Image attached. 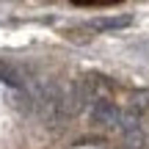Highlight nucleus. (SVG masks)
<instances>
[{
  "label": "nucleus",
  "instance_id": "1",
  "mask_svg": "<svg viewBox=\"0 0 149 149\" xmlns=\"http://www.w3.org/2000/svg\"><path fill=\"white\" fill-rule=\"evenodd\" d=\"M31 88H33V113L42 119L44 127L58 130L69 119V113H66V91L53 80L31 86Z\"/></svg>",
  "mask_w": 149,
  "mask_h": 149
},
{
  "label": "nucleus",
  "instance_id": "2",
  "mask_svg": "<svg viewBox=\"0 0 149 149\" xmlns=\"http://www.w3.org/2000/svg\"><path fill=\"white\" fill-rule=\"evenodd\" d=\"M97 100H100L97 97V80L94 77H77L69 86V91H66V113L77 116L80 111L91 108Z\"/></svg>",
  "mask_w": 149,
  "mask_h": 149
},
{
  "label": "nucleus",
  "instance_id": "3",
  "mask_svg": "<svg viewBox=\"0 0 149 149\" xmlns=\"http://www.w3.org/2000/svg\"><path fill=\"white\" fill-rule=\"evenodd\" d=\"M119 116H122V111L111 100H105V97H100L91 105V122L97 127H119Z\"/></svg>",
  "mask_w": 149,
  "mask_h": 149
},
{
  "label": "nucleus",
  "instance_id": "4",
  "mask_svg": "<svg viewBox=\"0 0 149 149\" xmlns=\"http://www.w3.org/2000/svg\"><path fill=\"white\" fill-rule=\"evenodd\" d=\"M133 25V17L130 14H119V17H97L91 19V28L94 31H119V28Z\"/></svg>",
  "mask_w": 149,
  "mask_h": 149
},
{
  "label": "nucleus",
  "instance_id": "5",
  "mask_svg": "<svg viewBox=\"0 0 149 149\" xmlns=\"http://www.w3.org/2000/svg\"><path fill=\"white\" fill-rule=\"evenodd\" d=\"M0 83H6V86H11V88H25V77H22V72L17 69L14 64H8V61H0Z\"/></svg>",
  "mask_w": 149,
  "mask_h": 149
},
{
  "label": "nucleus",
  "instance_id": "6",
  "mask_svg": "<svg viewBox=\"0 0 149 149\" xmlns=\"http://www.w3.org/2000/svg\"><path fill=\"white\" fill-rule=\"evenodd\" d=\"M119 130H122V135H127V133H135V130H141V113H135L133 108L122 111V116H119Z\"/></svg>",
  "mask_w": 149,
  "mask_h": 149
},
{
  "label": "nucleus",
  "instance_id": "7",
  "mask_svg": "<svg viewBox=\"0 0 149 149\" xmlns=\"http://www.w3.org/2000/svg\"><path fill=\"white\" fill-rule=\"evenodd\" d=\"M144 144H146L144 130H135V133H127V135H124V149H144Z\"/></svg>",
  "mask_w": 149,
  "mask_h": 149
},
{
  "label": "nucleus",
  "instance_id": "8",
  "mask_svg": "<svg viewBox=\"0 0 149 149\" xmlns=\"http://www.w3.org/2000/svg\"><path fill=\"white\" fill-rule=\"evenodd\" d=\"M130 102H133L130 108H133L135 113H141L144 108H149V91H141V94H135V97H133Z\"/></svg>",
  "mask_w": 149,
  "mask_h": 149
}]
</instances>
